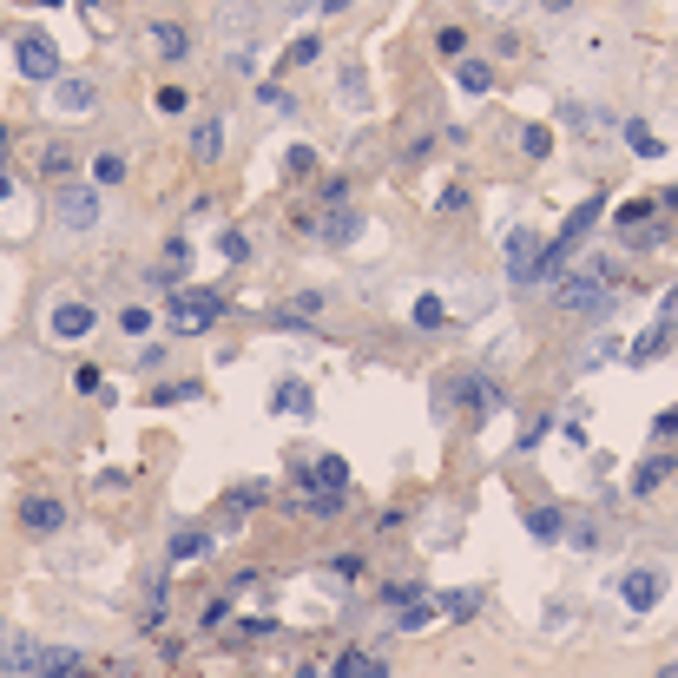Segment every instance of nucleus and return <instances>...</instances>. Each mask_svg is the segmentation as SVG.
<instances>
[{
  "label": "nucleus",
  "mask_w": 678,
  "mask_h": 678,
  "mask_svg": "<svg viewBox=\"0 0 678 678\" xmlns=\"http://www.w3.org/2000/svg\"><path fill=\"white\" fill-rule=\"evenodd\" d=\"M613 284H619V264H613V257H593L586 270L560 277V310H573L580 323H606V310H613Z\"/></svg>",
  "instance_id": "obj_1"
},
{
  "label": "nucleus",
  "mask_w": 678,
  "mask_h": 678,
  "mask_svg": "<svg viewBox=\"0 0 678 678\" xmlns=\"http://www.w3.org/2000/svg\"><path fill=\"white\" fill-rule=\"evenodd\" d=\"M224 310H231L224 290H172V303H165V330L172 336H205Z\"/></svg>",
  "instance_id": "obj_2"
},
{
  "label": "nucleus",
  "mask_w": 678,
  "mask_h": 678,
  "mask_svg": "<svg viewBox=\"0 0 678 678\" xmlns=\"http://www.w3.org/2000/svg\"><path fill=\"white\" fill-rule=\"evenodd\" d=\"M560 126L567 132H580L593 152H606V145L619 139V112H606V106H593V99H567L560 106Z\"/></svg>",
  "instance_id": "obj_3"
},
{
  "label": "nucleus",
  "mask_w": 678,
  "mask_h": 678,
  "mask_svg": "<svg viewBox=\"0 0 678 678\" xmlns=\"http://www.w3.org/2000/svg\"><path fill=\"white\" fill-rule=\"evenodd\" d=\"M53 218H60L66 231H93V224L106 218V198H99V185H60L53 191Z\"/></svg>",
  "instance_id": "obj_4"
},
{
  "label": "nucleus",
  "mask_w": 678,
  "mask_h": 678,
  "mask_svg": "<svg viewBox=\"0 0 678 678\" xmlns=\"http://www.w3.org/2000/svg\"><path fill=\"white\" fill-rule=\"evenodd\" d=\"M540 257H547V237L534 231V224H521V231H507V284H540Z\"/></svg>",
  "instance_id": "obj_5"
},
{
  "label": "nucleus",
  "mask_w": 678,
  "mask_h": 678,
  "mask_svg": "<svg viewBox=\"0 0 678 678\" xmlns=\"http://www.w3.org/2000/svg\"><path fill=\"white\" fill-rule=\"evenodd\" d=\"M665 586H672L665 567H626L619 573V606H626V613H652V606L665 600Z\"/></svg>",
  "instance_id": "obj_6"
},
{
  "label": "nucleus",
  "mask_w": 678,
  "mask_h": 678,
  "mask_svg": "<svg viewBox=\"0 0 678 678\" xmlns=\"http://www.w3.org/2000/svg\"><path fill=\"white\" fill-rule=\"evenodd\" d=\"M14 66L33 79V86H53V79H60V47H53L47 33H20L14 40Z\"/></svg>",
  "instance_id": "obj_7"
},
{
  "label": "nucleus",
  "mask_w": 678,
  "mask_h": 678,
  "mask_svg": "<svg viewBox=\"0 0 678 678\" xmlns=\"http://www.w3.org/2000/svg\"><path fill=\"white\" fill-rule=\"evenodd\" d=\"M93 323H99V310L86 297H60V303H53V316H47V330L60 336V343H86Z\"/></svg>",
  "instance_id": "obj_8"
},
{
  "label": "nucleus",
  "mask_w": 678,
  "mask_h": 678,
  "mask_svg": "<svg viewBox=\"0 0 678 678\" xmlns=\"http://www.w3.org/2000/svg\"><path fill=\"white\" fill-rule=\"evenodd\" d=\"M47 106L60 112V119H86V112H93V79L86 73H60L47 86Z\"/></svg>",
  "instance_id": "obj_9"
},
{
  "label": "nucleus",
  "mask_w": 678,
  "mask_h": 678,
  "mask_svg": "<svg viewBox=\"0 0 678 678\" xmlns=\"http://www.w3.org/2000/svg\"><path fill=\"white\" fill-rule=\"evenodd\" d=\"M297 488L303 494H343L349 488V461L343 455H316L310 468H297Z\"/></svg>",
  "instance_id": "obj_10"
},
{
  "label": "nucleus",
  "mask_w": 678,
  "mask_h": 678,
  "mask_svg": "<svg viewBox=\"0 0 678 678\" xmlns=\"http://www.w3.org/2000/svg\"><path fill=\"white\" fill-rule=\"evenodd\" d=\"M40 639H27V632H0V672L14 678H40Z\"/></svg>",
  "instance_id": "obj_11"
},
{
  "label": "nucleus",
  "mask_w": 678,
  "mask_h": 678,
  "mask_svg": "<svg viewBox=\"0 0 678 678\" xmlns=\"http://www.w3.org/2000/svg\"><path fill=\"white\" fill-rule=\"evenodd\" d=\"M185 270H191V244H185V237H172V244H165V257L145 270V284L172 297V290H185Z\"/></svg>",
  "instance_id": "obj_12"
},
{
  "label": "nucleus",
  "mask_w": 678,
  "mask_h": 678,
  "mask_svg": "<svg viewBox=\"0 0 678 678\" xmlns=\"http://www.w3.org/2000/svg\"><path fill=\"white\" fill-rule=\"evenodd\" d=\"M310 231L323 237V244H330V251H349V244H356V237H363V211H356V205H330V218H316Z\"/></svg>",
  "instance_id": "obj_13"
},
{
  "label": "nucleus",
  "mask_w": 678,
  "mask_h": 678,
  "mask_svg": "<svg viewBox=\"0 0 678 678\" xmlns=\"http://www.w3.org/2000/svg\"><path fill=\"white\" fill-rule=\"evenodd\" d=\"M20 527H27V534H60V527H66V501H53V494H27V501H20Z\"/></svg>",
  "instance_id": "obj_14"
},
{
  "label": "nucleus",
  "mask_w": 678,
  "mask_h": 678,
  "mask_svg": "<svg viewBox=\"0 0 678 678\" xmlns=\"http://www.w3.org/2000/svg\"><path fill=\"white\" fill-rule=\"evenodd\" d=\"M270 409L277 415H316V389L303 376H284L277 389H270Z\"/></svg>",
  "instance_id": "obj_15"
},
{
  "label": "nucleus",
  "mask_w": 678,
  "mask_h": 678,
  "mask_svg": "<svg viewBox=\"0 0 678 678\" xmlns=\"http://www.w3.org/2000/svg\"><path fill=\"white\" fill-rule=\"evenodd\" d=\"M619 145H632V158H665V139L639 119V112H626L619 119Z\"/></svg>",
  "instance_id": "obj_16"
},
{
  "label": "nucleus",
  "mask_w": 678,
  "mask_h": 678,
  "mask_svg": "<svg viewBox=\"0 0 678 678\" xmlns=\"http://www.w3.org/2000/svg\"><path fill=\"white\" fill-rule=\"evenodd\" d=\"M145 40H152V53H158V60H172V66L191 53V33L178 27V20H152V33H145Z\"/></svg>",
  "instance_id": "obj_17"
},
{
  "label": "nucleus",
  "mask_w": 678,
  "mask_h": 678,
  "mask_svg": "<svg viewBox=\"0 0 678 678\" xmlns=\"http://www.w3.org/2000/svg\"><path fill=\"white\" fill-rule=\"evenodd\" d=\"M672 336H678V330H665V323H652L646 336H632V343H626V363H632V369H646V363H659L665 349H672Z\"/></svg>",
  "instance_id": "obj_18"
},
{
  "label": "nucleus",
  "mask_w": 678,
  "mask_h": 678,
  "mask_svg": "<svg viewBox=\"0 0 678 678\" xmlns=\"http://www.w3.org/2000/svg\"><path fill=\"white\" fill-rule=\"evenodd\" d=\"M330 678H389V665H382L376 652H363V646H349L343 659L330 665Z\"/></svg>",
  "instance_id": "obj_19"
},
{
  "label": "nucleus",
  "mask_w": 678,
  "mask_h": 678,
  "mask_svg": "<svg viewBox=\"0 0 678 678\" xmlns=\"http://www.w3.org/2000/svg\"><path fill=\"white\" fill-rule=\"evenodd\" d=\"M527 534L540 540V547H553V540L567 534V514H560V507L553 501H540V507H527Z\"/></svg>",
  "instance_id": "obj_20"
},
{
  "label": "nucleus",
  "mask_w": 678,
  "mask_h": 678,
  "mask_svg": "<svg viewBox=\"0 0 678 678\" xmlns=\"http://www.w3.org/2000/svg\"><path fill=\"white\" fill-rule=\"evenodd\" d=\"M455 86H461L468 99L494 93V66H488V60H455Z\"/></svg>",
  "instance_id": "obj_21"
},
{
  "label": "nucleus",
  "mask_w": 678,
  "mask_h": 678,
  "mask_svg": "<svg viewBox=\"0 0 678 678\" xmlns=\"http://www.w3.org/2000/svg\"><path fill=\"white\" fill-rule=\"evenodd\" d=\"M224 152V119H198V126H191V158H218Z\"/></svg>",
  "instance_id": "obj_22"
},
{
  "label": "nucleus",
  "mask_w": 678,
  "mask_h": 678,
  "mask_svg": "<svg viewBox=\"0 0 678 678\" xmlns=\"http://www.w3.org/2000/svg\"><path fill=\"white\" fill-rule=\"evenodd\" d=\"M119 178H126V158H119V152H93V165H86V185L112 191Z\"/></svg>",
  "instance_id": "obj_23"
},
{
  "label": "nucleus",
  "mask_w": 678,
  "mask_h": 678,
  "mask_svg": "<svg viewBox=\"0 0 678 678\" xmlns=\"http://www.w3.org/2000/svg\"><path fill=\"white\" fill-rule=\"evenodd\" d=\"M198 553H211V534H205V527H178V534H172V560L185 567V560H198Z\"/></svg>",
  "instance_id": "obj_24"
},
{
  "label": "nucleus",
  "mask_w": 678,
  "mask_h": 678,
  "mask_svg": "<svg viewBox=\"0 0 678 678\" xmlns=\"http://www.w3.org/2000/svg\"><path fill=\"white\" fill-rule=\"evenodd\" d=\"M316 60H323V33H297V40H290V53H284V66L297 73V66H316Z\"/></svg>",
  "instance_id": "obj_25"
},
{
  "label": "nucleus",
  "mask_w": 678,
  "mask_h": 678,
  "mask_svg": "<svg viewBox=\"0 0 678 678\" xmlns=\"http://www.w3.org/2000/svg\"><path fill=\"white\" fill-rule=\"evenodd\" d=\"M389 626H395V632H428V626H435V606H428V600L395 606V619H389Z\"/></svg>",
  "instance_id": "obj_26"
},
{
  "label": "nucleus",
  "mask_w": 678,
  "mask_h": 678,
  "mask_svg": "<svg viewBox=\"0 0 678 678\" xmlns=\"http://www.w3.org/2000/svg\"><path fill=\"white\" fill-rule=\"evenodd\" d=\"M672 468H678V461H672V455H652V461H646V468L632 474V494H652V488H659V481H665V474H672Z\"/></svg>",
  "instance_id": "obj_27"
},
{
  "label": "nucleus",
  "mask_w": 678,
  "mask_h": 678,
  "mask_svg": "<svg viewBox=\"0 0 678 678\" xmlns=\"http://www.w3.org/2000/svg\"><path fill=\"white\" fill-rule=\"evenodd\" d=\"M415 330H448V303L442 297H415Z\"/></svg>",
  "instance_id": "obj_28"
},
{
  "label": "nucleus",
  "mask_w": 678,
  "mask_h": 678,
  "mask_svg": "<svg viewBox=\"0 0 678 678\" xmlns=\"http://www.w3.org/2000/svg\"><path fill=\"white\" fill-rule=\"evenodd\" d=\"M119 330L126 336H152V303H126V310H119Z\"/></svg>",
  "instance_id": "obj_29"
},
{
  "label": "nucleus",
  "mask_w": 678,
  "mask_h": 678,
  "mask_svg": "<svg viewBox=\"0 0 678 678\" xmlns=\"http://www.w3.org/2000/svg\"><path fill=\"white\" fill-rule=\"evenodd\" d=\"M198 395H205V382H165L152 402H158V409H172V402H198Z\"/></svg>",
  "instance_id": "obj_30"
},
{
  "label": "nucleus",
  "mask_w": 678,
  "mask_h": 678,
  "mask_svg": "<svg viewBox=\"0 0 678 678\" xmlns=\"http://www.w3.org/2000/svg\"><path fill=\"white\" fill-rule=\"evenodd\" d=\"M435 53H442V60H468V33L442 27V33H435Z\"/></svg>",
  "instance_id": "obj_31"
},
{
  "label": "nucleus",
  "mask_w": 678,
  "mask_h": 678,
  "mask_svg": "<svg viewBox=\"0 0 678 678\" xmlns=\"http://www.w3.org/2000/svg\"><path fill=\"white\" fill-rule=\"evenodd\" d=\"M73 172V152H66V145H47V152H40V178H66Z\"/></svg>",
  "instance_id": "obj_32"
},
{
  "label": "nucleus",
  "mask_w": 678,
  "mask_h": 678,
  "mask_svg": "<svg viewBox=\"0 0 678 678\" xmlns=\"http://www.w3.org/2000/svg\"><path fill=\"white\" fill-rule=\"evenodd\" d=\"M218 251H224V264H251V237H244V231H224Z\"/></svg>",
  "instance_id": "obj_33"
},
{
  "label": "nucleus",
  "mask_w": 678,
  "mask_h": 678,
  "mask_svg": "<svg viewBox=\"0 0 678 678\" xmlns=\"http://www.w3.org/2000/svg\"><path fill=\"white\" fill-rule=\"evenodd\" d=\"M521 152H527V158H547V152H553V132H547V126H521Z\"/></svg>",
  "instance_id": "obj_34"
},
{
  "label": "nucleus",
  "mask_w": 678,
  "mask_h": 678,
  "mask_svg": "<svg viewBox=\"0 0 678 678\" xmlns=\"http://www.w3.org/2000/svg\"><path fill=\"white\" fill-rule=\"evenodd\" d=\"M652 205H659V198H626V205L613 211V218H619V231H626V224H646V218H652Z\"/></svg>",
  "instance_id": "obj_35"
},
{
  "label": "nucleus",
  "mask_w": 678,
  "mask_h": 678,
  "mask_svg": "<svg viewBox=\"0 0 678 678\" xmlns=\"http://www.w3.org/2000/svg\"><path fill=\"white\" fill-rule=\"evenodd\" d=\"M224 507H231V514H251V507H264V481H257V488H251V481H244V488H231V501H224Z\"/></svg>",
  "instance_id": "obj_36"
},
{
  "label": "nucleus",
  "mask_w": 678,
  "mask_h": 678,
  "mask_svg": "<svg viewBox=\"0 0 678 678\" xmlns=\"http://www.w3.org/2000/svg\"><path fill=\"white\" fill-rule=\"evenodd\" d=\"M152 99H158V112H185V106H191V93H185V86H158Z\"/></svg>",
  "instance_id": "obj_37"
},
{
  "label": "nucleus",
  "mask_w": 678,
  "mask_h": 678,
  "mask_svg": "<svg viewBox=\"0 0 678 678\" xmlns=\"http://www.w3.org/2000/svg\"><path fill=\"white\" fill-rule=\"evenodd\" d=\"M270 632H277V619H237V639H270Z\"/></svg>",
  "instance_id": "obj_38"
},
{
  "label": "nucleus",
  "mask_w": 678,
  "mask_h": 678,
  "mask_svg": "<svg viewBox=\"0 0 678 678\" xmlns=\"http://www.w3.org/2000/svg\"><path fill=\"white\" fill-rule=\"evenodd\" d=\"M257 99H264V106H270V112H297V99H290V93H284V86H257Z\"/></svg>",
  "instance_id": "obj_39"
},
{
  "label": "nucleus",
  "mask_w": 678,
  "mask_h": 678,
  "mask_svg": "<svg viewBox=\"0 0 678 678\" xmlns=\"http://www.w3.org/2000/svg\"><path fill=\"white\" fill-rule=\"evenodd\" d=\"M73 389H79V395H93V389L106 395V382H99V369H93V363H79V369H73Z\"/></svg>",
  "instance_id": "obj_40"
},
{
  "label": "nucleus",
  "mask_w": 678,
  "mask_h": 678,
  "mask_svg": "<svg viewBox=\"0 0 678 678\" xmlns=\"http://www.w3.org/2000/svg\"><path fill=\"white\" fill-rule=\"evenodd\" d=\"M284 172H316V152H310V145H290V158H284Z\"/></svg>",
  "instance_id": "obj_41"
},
{
  "label": "nucleus",
  "mask_w": 678,
  "mask_h": 678,
  "mask_svg": "<svg viewBox=\"0 0 678 678\" xmlns=\"http://www.w3.org/2000/svg\"><path fill=\"white\" fill-rule=\"evenodd\" d=\"M132 363H139V369H165V343H145Z\"/></svg>",
  "instance_id": "obj_42"
},
{
  "label": "nucleus",
  "mask_w": 678,
  "mask_h": 678,
  "mask_svg": "<svg viewBox=\"0 0 678 678\" xmlns=\"http://www.w3.org/2000/svg\"><path fill=\"white\" fill-rule=\"evenodd\" d=\"M474 606H481V593H448V613H455V619H468Z\"/></svg>",
  "instance_id": "obj_43"
},
{
  "label": "nucleus",
  "mask_w": 678,
  "mask_h": 678,
  "mask_svg": "<svg viewBox=\"0 0 678 678\" xmlns=\"http://www.w3.org/2000/svg\"><path fill=\"white\" fill-rule=\"evenodd\" d=\"M547 428H553V415H534V422H527V428H521V448H534V442H540V435H547Z\"/></svg>",
  "instance_id": "obj_44"
},
{
  "label": "nucleus",
  "mask_w": 678,
  "mask_h": 678,
  "mask_svg": "<svg viewBox=\"0 0 678 678\" xmlns=\"http://www.w3.org/2000/svg\"><path fill=\"white\" fill-rule=\"evenodd\" d=\"M659 323H665V330H678V290H665V297H659Z\"/></svg>",
  "instance_id": "obj_45"
},
{
  "label": "nucleus",
  "mask_w": 678,
  "mask_h": 678,
  "mask_svg": "<svg viewBox=\"0 0 678 678\" xmlns=\"http://www.w3.org/2000/svg\"><path fill=\"white\" fill-rule=\"evenodd\" d=\"M303 501H310L316 514H343V494H303Z\"/></svg>",
  "instance_id": "obj_46"
},
{
  "label": "nucleus",
  "mask_w": 678,
  "mask_h": 678,
  "mask_svg": "<svg viewBox=\"0 0 678 678\" xmlns=\"http://www.w3.org/2000/svg\"><path fill=\"white\" fill-rule=\"evenodd\" d=\"M435 211H468V191H461V185H448V191H442V205H435Z\"/></svg>",
  "instance_id": "obj_47"
},
{
  "label": "nucleus",
  "mask_w": 678,
  "mask_h": 678,
  "mask_svg": "<svg viewBox=\"0 0 678 678\" xmlns=\"http://www.w3.org/2000/svg\"><path fill=\"white\" fill-rule=\"evenodd\" d=\"M652 428H659V435H678V409H665V415H659V422H652Z\"/></svg>",
  "instance_id": "obj_48"
},
{
  "label": "nucleus",
  "mask_w": 678,
  "mask_h": 678,
  "mask_svg": "<svg viewBox=\"0 0 678 678\" xmlns=\"http://www.w3.org/2000/svg\"><path fill=\"white\" fill-rule=\"evenodd\" d=\"M349 0H316V14H343Z\"/></svg>",
  "instance_id": "obj_49"
},
{
  "label": "nucleus",
  "mask_w": 678,
  "mask_h": 678,
  "mask_svg": "<svg viewBox=\"0 0 678 678\" xmlns=\"http://www.w3.org/2000/svg\"><path fill=\"white\" fill-rule=\"evenodd\" d=\"M540 7H547V14H567V7H573V0H540Z\"/></svg>",
  "instance_id": "obj_50"
},
{
  "label": "nucleus",
  "mask_w": 678,
  "mask_h": 678,
  "mask_svg": "<svg viewBox=\"0 0 678 678\" xmlns=\"http://www.w3.org/2000/svg\"><path fill=\"white\" fill-rule=\"evenodd\" d=\"M7 139H14V132H7V126H0V165H7Z\"/></svg>",
  "instance_id": "obj_51"
},
{
  "label": "nucleus",
  "mask_w": 678,
  "mask_h": 678,
  "mask_svg": "<svg viewBox=\"0 0 678 678\" xmlns=\"http://www.w3.org/2000/svg\"><path fill=\"white\" fill-rule=\"evenodd\" d=\"M488 7H501V14H507V7H527V0H488Z\"/></svg>",
  "instance_id": "obj_52"
},
{
  "label": "nucleus",
  "mask_w": 678,
  "mask_h": 678,
  "mask_svg": "<svg viewBox=\"0 0 678 678\" xmlns=\"http://www.w3.org/2000/svg\"><path fill=\"white\" fill-rule=\"evenodd\" d=\"M659 205H672V211H678V185H672V191H665V198H659Z\"/></svg>",
  "instance_id": "obj_53"
},
{
  "label": "nucleus",
  "mask_w": 678,
  "mask_h": 678,
  "mask_svg": "<svg viewBox=\"0 0 678 678\" xmlns=\"http://www.w3.org/2000/svg\"><path fill=\"white\" fill-rule=\"evenodd\" d=\"M297 678H330V672H316V665H303V672H297Z\"/></svg>",
  "instance_id": "obj_54"
},
{
  "label": "nucleus",
  "mask_w": 678,
  "mask_h": 678,
  "mask_svg": "<svg viewBox=\"0 0 678 678\" xmlns=\"http://www.w3.org/2000/svg\"><path fill=\"white\" fill-rule=\"evenodd\" d=\"M7 191H14V185H7V172H0V205H7Z\"/></svg>",
  "instance_id": "obj_55"
},
{
  "label": "nucleus",
  "mask_w": 678,
  "mask_h": 678,
  "mask_svg": "<svg viewBox=\"0 0 678 678\" xmlns=\"http://www.w3.org/2000/svg\"><path fill=\"white\" fill-rule=\"evenodd\" d=\"M27 7H60V0H27Z\"/></svg>",
  "instance_id": "obj_56"
},
{
  "label": "nucleus",
  "mask_w": 678,
  "mask_h": 678,
  "mask_svg": "<svg viewBox=\"0 0 678 678\" xmlns=\"http://www.w3.org/2000/svg\"><path fill=\"white\" fill-rule=\"evenodd\" d=\"M659 678H678V665H665V672H659Z\"/></svg>",
  "instance_id": "obj_57"
},
{
  "label": "nucleus",
  "mask_w": 678,
  "mask_h": 678,
  "mask_svg": "<svg viewBox=\"0 0 678 678\" xmlns=\"http://www.w3.org/2000/svg\"><path fill=\"white\" fill-rule=\"evenodd\" d=\"M66 678H86V665H79V672H66Z\"/></svg>",
  "instance_id": "obj_58"
}]
</instances>
